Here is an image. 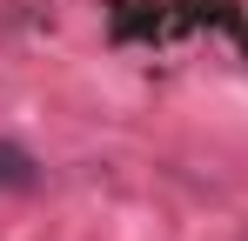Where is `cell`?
Here are the masks:
<instances>
[{"label": "cell", "instance_id": "cell-1", "mask_svg": "<svg viewBox=\"0 0 248 241\" xmlns=\"http://www.w3.org/2000/svg\"><path fill=\"white\" fill-rule=\"evenodd\" d=\"M0 188L7 195H34L41 188V161L27 154L20 141H0Z\"/></svg>", "mask_w": 248, "mask_h": 241}]
</instances>
